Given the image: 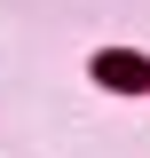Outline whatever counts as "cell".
Here are the masks:
<instances>
[{
  "label": "cell",
  "mask_w": 150,
  "mask_h": 158,
  "mask_svg": "<svg viewBox=\"0 0 150 158\" xmlns=\"http://www.w3.org/2000/svg\"><path fill=\"white\" fill-rule=\"evenodd\" d=\"M95 71L111 79V87H150V63H142V56H103Z\"/></svg>",
  "instance_id": "1"
}]
</instances>
